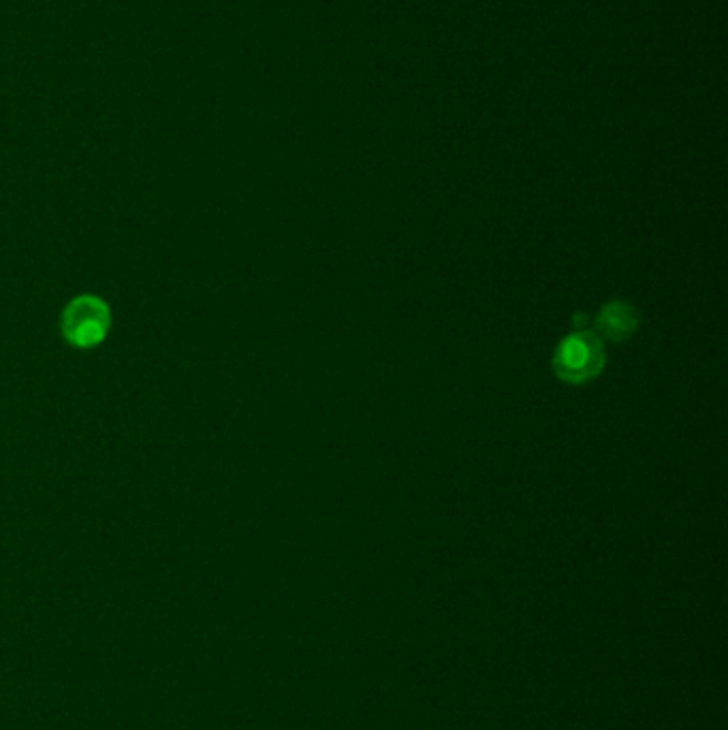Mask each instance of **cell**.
I'll use <instances>...</instances> for the list:
<instances>
[{
	"mask_svg": "<svg viewBox=\"0 0 728 730\" xmlns=\"http://www.w3.org/2000/svg\"><path fill=\"white\" fill-rule=\"evenodd\" d=\"M639 325L636 312L624 301H611L607 303L600 314L596 316V330L602 337H609L613 342L627 340Z\"/></svg>",
	"mask_w": 728,
	"mask_h": 730,
	"instance_id": "obj_3",
	"label": "cell"
},
{
	"mask_svg": "<svg viewBox=\"0 0 728 730\" xmlns=\"http://www.w3.org/2000/svg\"><path fill=\"white\" fill-rule=\"evenodd\" d=\"M575 332L564 337L554 355V369L564 383L581 385L602 369L604 351L598 333L592 332L588 316H575Z\"/></svg>",
	"mask_w": 728,
	"mask_h": 730,
	"instance_id": "obj_1",
	"label": "cell"
},
{
	"mask_svg": "<svg viewBox=\"0 0 728 730\" xmlns=\"http://www.w3.org/2000/svg\"><path fill=\"white\" fill-rule=\"evenodd\" d=\"M111 328V310L97 296L71 299L61 316V333L66 342L79 351L97 348Z\"/></svg>",
	"mask_w": 728,
	"mask_h": 730,
	"instance_id": "obj_2",
	"label": "cell"
}]
</instances>
